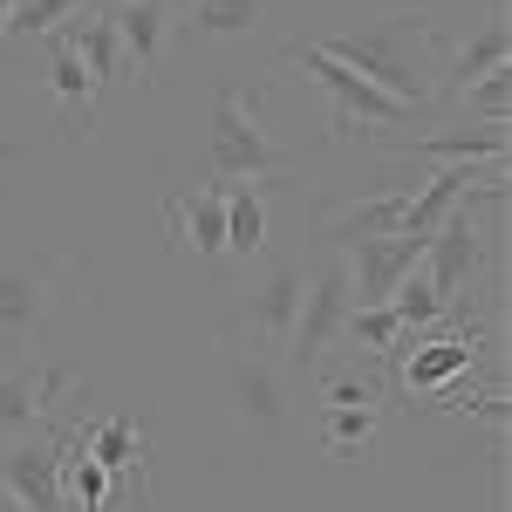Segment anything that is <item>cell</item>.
Wrapping results in <instances>:
<instances>
[{
  "label": "cell",
  "instance_id": "7",
  "mask_svg": "<svg viewBox=\"0 0 512 512\" xmlns=\"http://www.w3.org/2000/svg\"><path fill=\"white\" fill-rule=\"evenodd\" d=\"M274 69H301V76H315L321 89H328V137H335V144L355 137V123H369V130H396V123L417 117V110H403L396 96H383L376 82H362L349 62H335L321 41H287Z\"/></svg>",
  "mask_w": 512,
  "mask_h": 512
},
{
  "label": "cell",
  "instance_id": "4",
  "mask_svg": "<svg viewBox=\"0 0 512 512\" xmlns=\"http://www.w3.org/2000/svg\"><path fill=\"white\" fill-rule=\"evenodd\" d=\"M69 280H76V253L69 246L0 260V355L35 349L41 335L55 328L62 301H69Z\"/></svg>",
  "mask_w": 512,
  "mask_h": 512
},
{
  "label": "cell",
  "instance_id": "22",
  "mask_svg": "<svg viewBox=\"0 0 512 512\" xmlns=\"http://www.w3.org/2000/svg\"><path fill=\"white\" fill-rule=\"evenodd\" d=\"M342 335H349L355 349H369L376 362H383V355L396 349V335H403V321H396L390 301H383V308H349V328H342Z\"/></svg>",
  "mask_w": 512,
  "mask_h": 512
},
{
  "label": "cell",
  "instance_id": "20",
  "mask_svg": "<svg viewBox=\"0 0 512 512\" xmlns=\"http://www.w3.org/2000/svg\"><path fill=\"white\" fill-rule=\"evenodd\" d=\"M321 424V451L335 458V465H355L369 444H376V431H383V403H362V410H315Z\"/></svg>",
  "mask_w": 512,
  "mask_h": 512
},
{
  "label": "cell",
  "instance_id": "8",
  "mask_svg": "<svg viewBox=\"0 0 512 512\" xmlns=\"http://www.w3.org/2000/svg\"><path fill=\"white\" fill-rule=\"evenodd\" d=\"M349 308H355L349 253H321L315 274H308V294H301V315H294V342H287V355L301 362V376H315L321 362L335 355L342 328H349Z\"/></svg>",
  "mask_w": 512,
  "mask_h": 512
},
{
  "label": "cell",
  "instance_id": "26",
  "mask_svg": "<svg viewBox=\"0 0 512 512\" xmlns=\"http://www.w3.org/2000/svg\"><path fill=\"white\" fill-rule=\"evenodd\" d=\"M0 512H21V506H14V499H7V492H0Z\"/></svg>",
  "mask_w": 512,
  "mask_h": 512
},
{
  "label": "cell",
  "instance_id": "5",
  "mask_svg": "<svg viewBox=\"0 0 512 512\" xmlns=\"http://www.w3.org/2000/svg\"><path fill=\"white\" fill-rule=\"evenodd\" d=\"M308 294V253H280L274 267H260L253 280H239L226 315H219V342H246L260 355H280L294 342V315Z\"/></svg>",
  "mask_w": 512,
  "mask_h": 512
},
{
  "label": "cell",
  "instance_id": "21",
  "mask_svg": "<svg viewBox=\"0 0 512 512\" xmlns=\"http://www.w3.org/2000/svg\"><path fill=\"white\" fill-rule=\"evenodd\" d=\"M89 7H103V0H14L7 35H21V41L55 35V28H69V14H89Z\"/></svg>",
  "mask_w": 512,
  "mask_h": 512
},
{
  "label": "cell",
  "instance_id": "11",
  "mask_svg": "<svg viewBox=\"0 0 512 512\" xmlns=\"http://www.w3.org/2000/svg\"><path fill=\"white\" fill-rule=\"evenodd\" d=\"M103 14H110V28L123 41L130 82H158L164 48L178 35V0H103Z\"/></svg>",
  "mask_w": 512,
  "mask_h": 512
},
{
  "label": "cell",
  "instance_id": "10",
  "mask_svg": "<svg viewBox=\"0 0 512 512\" xmlns=\"http://www.w3.org/2000/svg\"><path fill=\"white\" fill-rule=\"evenodd\" d=\"M0 492H7L21 512H69L55 431L48 437H7V444H0Z\"/></svg>",
  "mask_w": 512,
  "mask_h": 512
},
{
  "label": "cell",
  "instance_id": "1",
  "mask_svg": "<svg viewBox=\"0 0 512 512\" xmlns=\"http://www.w3.org/2000/svg\"><path fill=\"white\" fill-rule=\"evenodd\" d=\"M335 62H349L362 82H376L403 110H431L437 103V48H444V21L437 14H369L362 28L321 41Z\"/></svg>",
  "mask_w": 512,
  "mask_h": 512
},
{
  "label": "cell",
  "instance_id": "17",
  "mask_svg": "<svg viewBox=\"0 0 512 512\" xmlns=\"http://www.w3.org/2000/svg\"><path fill=\"white\" fill-rule=\"evenodd\" d=\"M48 89H55V103H62L69 137H89V130H96V82H89L76 41L62 35V28L48 35Z\"/></svg>",
  "mask_w": 512,
  "mask_h": 512
},
{
  "label": "cell",
  "instance_id": "23",
  "mask_svg": "<svg viewBox=\"0 0 512 512\" xmlns=\"http://www.w3.org/2000/svg\"><path fill=\"white\" fill-rule=\"evenodd\" d=\"M465 123H506V103H512V69H492V76H478L465 96Z\"/></svg>",
  "mask_w": 512,
  "mask_h": 512
},
{
  "label": "cell",
  "instance_id": "3",
  "mask_svg": "<svg viewBox=\"0 0 512 512\" xmlns=\"http://www.w3.org/2000/svg\"><path fill=\"white\" fill-rule=\"evenodd\" d=\"M485 205H506V178H485L478 192H465L444 212V226L431 233V246H424V280L437 287L444 315H472L478 280H485L492 253H499V239H485V219H478Z\"/></svg>",
  "mask_w": 512,
  "mask_h": 512
},
{
  "label": "cell",
  "instance_id": "12",
  "mask_svg": "<svg viewBox=\"0 0 512 512\" xmlns=\"http://www.w3.org/2000/svg\"><path fill=\"white\" fill-rule=\"evenodd\" d=\"M164 239H171L178 260H219L226 253V185L164 198Z\"/></svg>",
  "mask_w": 512,
  "mask_h": 512
},
{
  "label": "cell",
  "instance_id": "18",
  "mask_svg": "<svg viewBox=\"0 0 512 512\" xmlns=\"http://www.w3.org/2000/svg\"><path fill=\"white\" fill-rule=\"evenodd\" d=\"M62 35L76 41V55H82V69H89V82H96V96L130 82V69H123V41H117V28H110V14H103V7L76 14Z\"/></svg>",
  "mask_w": 512,
  "mask_h": 512
},
{
  "label": "cell",
  "instance_id": "25",
  "mask_svg": "<svg viewBox=\"0 0 512 512\" xmlns=\"http://www.w3.org/2000/svg\"><path fill=\"white\" fill-rule=\"evenodd\" d=\"M7 14H14V0H0V41H7Z\"/></svg>",
  "mask_w": 512,
  "mask_h": 512
},
{
  "label": "cell",
  "instance_id": "24",
  "mask_svg": "<svg viewBox=\"0 0 512 512\" xmlns=\"http://www.w3.org/2000/svg\"><path fill=\"white\" fill-rule=\"evenodd\" d=\"M21 158V144H14V137H0V164H14Z\"/></svg>",
  "mask_w": 512,
  "mask_h": 512
},
{
  "label": "cell",
  "instance_id": "14",
  "mask_svg": "<svg viewBox=\"0 0 512 512\" xmlns=\"http://www.w3.org/2000/svg\"><path fill=\"white\" fill-rule=\"evenodd\" d=\"M506 55H512V28L499 21V14H492L478 35L444 41V48H437V103H458V96H465L478 76L506 69Z\"/></svg>",
  "mask_w": 512,
  "mask_h": 512
},
{
  "label": "cell",
  "instance_id": "15",
  "mask_svg": "<svg viewBox=\"0 0 512 512\" xmlns=\"http://www.w3.org/2000/svg\"><path fill=\"white\" fill-rule=\"evenodd\" d=\"M301 185V178H267V185H226V253H233L239 267H253L260 253H267V239H274V212H267V198H287Z\"/></svg>",
  "mask_w": 512,
  "mask_h": 512
},
{
  "label": "cell",
  "instance_id": "9",
  "mask_svg": "<svg viewBox=\"0 0 512 512\" xmlns=\"http://www.w3.org/2000/svg\"><path fill=\"white\" fill-rule=\"evenodd\" d=\"M76 390H82V376L69 362L35 369L28 355H0V444L7 437H35V424H55V403Z\"/></svg>",
  "mask_w": 512,
  "mask_h": 512
},
{
  "label": "cell",
  "instance_id": "2",
  "mask_svg": "<svg viewBox=\"0 0 512 512\" xmlns=\"http://www.w3.org/2000/svg\"><path fill=\"white\" fill-rule=\"evenodd\" d=\"M274 89L267 82H212L205 96V185H267V178H301V164L280 151L260 123V96Z\"/></svg>",
  "mask_w": 512,
  "mask_h": 512
},
{
  "label": "cell",
  "instance_id": "19",
  "mask_svg": "<svg viewBox=\"0 0 512 512\" xmlns=\"http://www.w3.org/2000/svg\"><path fill=\"white\" fill-rule=\"evenodd\" d=\"M260 7L267 0H178V28L205 48V41H233L260 28Z\"/></svg>",
  "mask_w": 512,
  "mask_h": 512
},
{
  "label": "cell",
  "instance_id": "16",
  "mask_svg": "<svg viewBox=\"0 0 512 512\" xmlns=\"http://www.w3.org/2000/svg\"><path fill=\"white\" fill-rule=\"evenodd\" d=\"M506 123H451L437 137H410V144H390L396 158L410 164H506Z\"/></svg>",
  "mask_w": 512,
  "mask_h": 512
},
{
  "label": "cell",
  "instance_id": "13",
  "mask_svg": "<svg viewBox=\"0 0 512 512\" xmlns=\"http://www.w3.org/2000/svg\"><path fill=\"white\" fill-rule=\"evenodd\" d=\"M82 437V451L103 465V472L123 485V506H137L144 492H151V458H144V437H137V424L130 417H96V424H76Z\"/></svg>",
  "mask_w": 512,
  "mask_h": 512
},
{
  "label": "cell",
  "instance_id": "6",
  "mask_svg": "<svg viewBox=\"0 0 512 512\" xmlns=\"http://www.w3.org/2000/svg\"><path fill=\"white\" fill-rule=\"evenodd\" d=\"M219 403H226V424L253 444H280L294 410H287V376H280V355H260L246 342H219Z\"/></svg>",
  "mask_w": 512,
  "mask_h": 512
}]
</instances>
